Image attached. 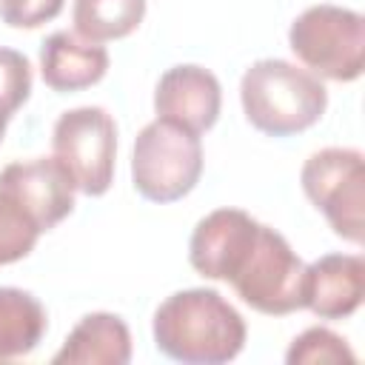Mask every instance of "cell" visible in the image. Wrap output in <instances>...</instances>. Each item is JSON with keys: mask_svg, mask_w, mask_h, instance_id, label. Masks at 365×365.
Returning a JSON list of instances; mask_svg holds the SVG:
<instances>
[{"mask_svg": "<svg viewBox=\"0 0 365 365\" xmlns=\"http://www.w3.org/2000/svg\"><path fill=\"white\" fill-rule=\"evenodd\" d=\"M154 342L185 365L231 362L245 345V319L214 288H185L154 311Z\"/></svg>", "mask_w": 365, "mask_h": 365, "instance_id": "obj_1", "label": "cell"}, {"mask_svg": "<svg viewBox=\"0 0 365 365\" xmlns=\"http://www.w3.org/2000/svg\"><path fill=\"white\" fill-rule=\"evenodd\" d=\"M245 120L268 134L288 137L311 128L328 106V91L317 74L279 57L257 60L240 80Z\"/></svg>", "mask_w": 365, "mask_h": 365, "instance_id": "obj_2", "label": "cell"}, {"mask_svg": "<svg viewBox=\"0 0 365 365\" xmlns=\"http://www.w3.org/2000/svg\"><path fill=\"white\" fill-rule=\"evenodd\" d=\"M202 174V143L200 134L174 125L168 120L148 123L131 154V180L140 197L148 202L182 200Z\"/></svg>", "mask_w": 365, "mask_h": 365, "instance_id": "obj_3", "label": "cell"}, {"mask_svg": "<svg viewBox=\"0 0 365 365\" xmlns=\"http://www.w3.org/2000/svg\"><path fill=\"white\" fill-rule=\"evenodd\" d=\"M291 51L325 80H359L365 66V17L354 9L319 3L305 9L288 29Z\"/></svg>", "mask_w": 365, "mask_h": 365, "instance_id": "obj_4", "label": "cell"}, {"mask_svg": "<svg viewBox=\"0 0 365 365\" xmlns=\"http://www.w3.org/2000/svg\"><path fill=\"white\" fill-rule=\"evenodd\" d=\"M305 262L271 225L257 228L245 257L228 277L237 297L259 314L285 317L302 308Z\"/></svg>", "mask_w": 365, "mask_h": 365, "instance_id": "obj_5", "label": "cell"}, {"mask_svg": "<svg viewBox=\"0 0 365 365\" xmlns=\"http://www.w3.org/2000/svg\"><path fill=\"white\" fill-rule=\"evenodd\" d=\"M305 197L319 208L336 237L362 245L365 240V157L356 148H322L299 174Z\"/></svg>", "mask_w": 365, "mask_h": 365, "instance_id": "obj_6", "label": "cell"}, {"mask_svg": "<svg viewBox=\"0 0 365 365\" xmlns=\"http://www.w3.org/2000/svg\"><path fill=\"white\" fill-rule=\"evenodd\" d=\"M51 151L77 191L86 197H100L114 180L117 123L100 106L63 111L51 128Z\"/></svg>", "mask_w": 365, "mask_h": 365, "instance_id": "obj_7", "label": "cell"}, {"mask_svg": "<svg viewBox=\"0 0 365 365\" xmlns=\"http://www.w3.org/2000/svg\"><path fill=\"white\" fill-rule=\"evenodd\" d=\"M0 191H6L46 234L74 211V182L54 157H34L29 163H9L0 171Z\"/></svg>", "mask_w": 365, "mask_h": 365, "instance_id": "obj_8", "label": "cell"}, {"mask_svg": "<svg viewBox=\"0 0 365 365\" xmlns=\"http://www.w3.org/2000/svg\"><path fill=\"white\" fill-rule=\"evenodd\" d=\"M222 106V88L220 80L194 63H182L168 68L154 91V111L160 120H168L174 125H182L194 134L208 131Z\"/></svg>", "mask_w": 365, "mask_h": 365, "instance_id": "obj_9", "label": "cell"}, {"mask_svg": "<svg viewBox=\"0 0 365 365\" xmlns=\"http://www.w3.org/2000/svg\"><path fill=\"white\" fill-rule=\"evenodd\" d=\"M257 228L259 222L242 208H217L205 214L188 240L191 268L205 279L228 282V277L245 257Z\"/></svg>", "mask_w": 365, "mask_h": 365, "instance_id": "obj_10", "label": "cell"}, {"mask_svg": "<svg viewBox=\"0 0 365 365\" xmlns=\"http://www.w3.org/2000/svg\"><path fill=\"white\" fill-rule=\"evenodd\" d=\"M365 297V259L359 254H322L305 265L302 308L319 319L351 317Z\"/></svg>", "mask_w": 365, "mask_h": 365, "instance_id": "obj_11", "label": "cell"}, {"mask_svg": "<svg viewBox=\"0 0 365 365\" xmlns=\"http://www.w3.org/2000/svg\"><path fill=\"white\" fill-rule=\"evenodd\" d=\"M108 71V51L77 31H54L40 46V74L51 91L68 94L100 83Z\"/></svg>", "mask_w": 365, "mask_h": 365, "instance_id": "obj_12", "label": "cell"}, {"mask_svg": "<svg viewBox=\"0 0 365 365\" xmlns=\"http://www.w3.org/2000/svg\"><path fill=\"white\" fill-rule=\"evenodd\" d=\"M131 359V334L123 317L108 311L86 314L63 348L51 356L54 365H125Z\"/></svg>", "mask_w": 365, "mask_h": 365, "instance_id": "obj_13", "label": "cell"}, {"mask_svg": "<svg viewBox=\"0 0 365 365\" xmlns=\"http://www.w3.org/2000/svg\"><path fill=\"white\" fill-rule=\"evenodd\" d=\"M46 308L31 291L0 288V362L31 354L46 336Z\"/></svg>", "mask_w": 365, "mask_h": 365, "instance_id": "obj_14", "label": "cell"}, {"mask_svg": "<svg viewBox=\"0 0 365 365\" xmlns=\"http://www.w3.org/2000/svg\"><path fill=\"white\" fill-rule=\"evenodd\" d=\"M145 17V0H74V31L91 43L120 40Z\"/></svg>", "mask_w": 365, "mask_h": 365, "instance_id": "obj_15", "label": "cell"}, {"mask_svg": "<svg viewBox=\"0 0 365 365\" xmlns=\"http://www.w3.org/2000/svg\"><path fill=\"white\" fill-rule=\"evenodd\" d=\"M37 222L6 194L0 191V265H11L29 257L40 240Z\"/></svg>", "mask_w": 365, "mask_h": 365, "instance_id": "obj_16", "label": "cell"}, {"mask_svg": "<svg viewBox=\"0 0 365 365\" xmlns=\"http://www.w3.org/2000/svg\"><path fill=\"white\" fill-rule=\"evenodd\" d=\"M31 94V66L26 54L0 46V143L6 137V125L14 111Z\"/></svg>", "mask_w": 365, "mask_h": 365, "instance_id": "obj_17", "label": "cell"}, {"mask_svg": "<svg viewBox=\"0 0 365 365\" xmlns=\"http://www.w3.org/2000/svg\"><path fill=\"white\" fill-rule=\"evenodd\" d=\"M288 365H308V362H356V354L345 345V339L339 334H334L331 328H308L302 331L288 354H285Z\"/></svg>", "mask_w": 365, "mask_h": 365, "instance_id": "obj_18", "label": "cell"}, {"mask_svg": "<svg viewBox=\"0 0 365 365\" xmlns=\"http://www.w3.org/2000/svg\"><path fill=\"white\" fill-rule=\"evenodd\" d=\"M66 0H0V20L11 29H37L63 11Z\"/></svg>", "mask_w": 365, "mask_h": 365, "instance_id": "obj_19", "label": "cell"}]
</instances>
